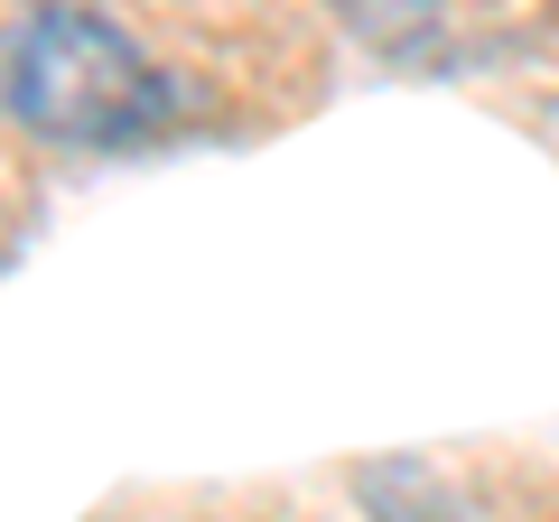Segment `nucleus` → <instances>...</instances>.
<instances>
[{
  "instance_id": "1",
  "label": "nucleus",
  "mask_w": 559,
  "mask_h": 522,
  "mask_svg": "<svg viewBox=\"0 0 559 522\" xmlns=\"http://www.w3.org/2000/svg\"><path fill=\"white\" fill-rule=\"evenodd\" d=\"M0 103L57 150H140L187 112L178 75L103 10H28L0 38Z\"/></svg>"
},
{
  "instance_id": "2",
  "label": "nucleus",
  "mask_w": 559,
  "mask_h": 522,
  "mask_svg": "<svg viewBox=\"0 0 559 522\" xmlns=\"http://www.w3.org/2000/svg\"><path fill=\"white\" fill-rule=\"evenodd\" d=\"M364 513H373V522H476L457 485L429 476V466H411V458L364 466Z\"/></svg>"
}]
</instances>
